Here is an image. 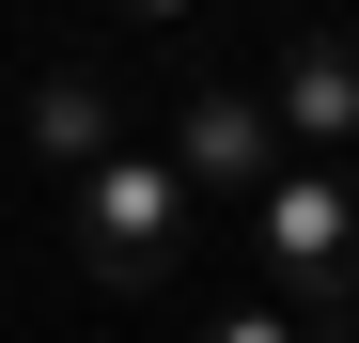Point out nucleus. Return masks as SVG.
Instances as JSON below:
<instances>
[{"label": "nucleus", "instance_id": "2", "mask_svg": "<svg viewBox=\"0 0 359 343\" xmlns=\"http://www.w3.org/2000/svg\"><path fill=\"white\" fill-rule=\"evenodd\" d=\"M234 218H250V250H266V281H281L297 328H328V312L359 297V156H344V172H281V188L234 203Z\"/></svg>", "mask_w": 359, "mask_h": 343}, {"label": "nucleus", "instance_id": "4", "mask_svg": "<svg viewBox=\"0 0 359 343\" xmlns=\"http://www.w3.org/2000/svg\"><path fill=\"white\" fill-rule=\"evenodd\" d=\"M266 125H281L297 172H344V141H359V47L344 31H297L266 63Z\"/></svg>", "mask_w": 359, "mask_h": 343}, {"label": "nucleus", "instance_id": "3", "mask_svg": "<svg viewBox=\"0 0 359 343\" xmlns=\"http://www.w3.org/2000/svg\"><path fill=\"white\" fill-rule=\"evenodd\" d=\"M281 125H266V94H234V78H203L188 109H172V188H188V203H266L281 188Z\"/></svg>", "mask_w": 359, "mask_h": 343}, {"label": "nucleus", "instance_id": "6", "mask_svg": "<svg viewBox=\"0 0 359 343\" xmlns=\"http://www.w3.org/2000/svg\"><path fill=\"white\" fill-rule=\"evenodd\" d=\"M203 343H328V328H297L281 297H234V312H203Z\"/></svg>", "mask_w": 359, "mask_h": 343}, {"label": "nucleus", "instance_id": "5", "mask_svg": "<svg viewBox=\"0 0 359 343\" xmlns=\"http://www.w3.org/2000/svg\"><path fill=\"white\" fill-rule=\"evenodd\" d=\"M16 125H32V156L63 172V188H79L94 156H126V109H109V78H94V63H47V78H32V109H16Z\"/></svg>", "mask_w": 359, "mask_h": 343}, {"label": "nucleus", "instance_id": "1", "mask_svg": "<svg viewBox=\"0 0 359 343\" xmlns=\"http://www.w3.org/2000/svg\"><path fill=\"white\" fill-rule=\"evenodd\" d=\"M63 218H79V265L109 281V297H156V281L188 265V218H203V203L172 188V156L126 141V156H94L79 188H63Z\"/></svg>", "mask_w": 359, "mask_h": 343}]
</instances>
